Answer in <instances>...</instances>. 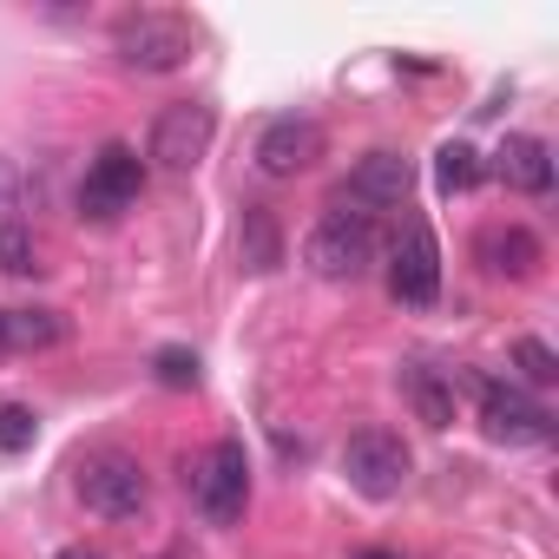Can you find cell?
<instances>
[{
    "label": "cell",
    "mask_w": 559,
    "mask_h": 559,
    "mask_svg": "<svg viewBox=\"0 0 559 559\" xmlns=\"http://www.w3.org/2000/svg\"><path fill=\"white\" fill-rule=\"evenodd\" d=\"M513 362H520V376L533 382V389H546V382H559V356L539 343V336H520L513 343Z\"/></svg>",
    "instance_id": "cell-19"
},
{
    "label": "cell",
    "mask_w": 559,
    "mask_h": 559,
    "mask_svg": "<svg viewBox=\"0 0 559 559\" xmlns=\"http://www.w3.org/2000/svg\"><path fill=\"white\" fill-rule=\"evenodd\" d=\"M73 487H80V500H86L99 520H139V513H145V500H152L145 467H139L132 454H119V448L86 454V461L73 467Z\"/></svg>",
    "instance_id": "cell-3"
},
{
    "label": "cell",
    "mask_w": 559,
    "mask_h": 559,
    "mask_svg": "<svg viewBox=\"0 0 559 559\" xmlns=\"http://www.w3.org/2000/svg\"><path fill=\"white\" fill-rule=\"evenodd\" d=\"M34 435H40L34 408H21V402L0 408V448H8V454H27V448H34Z\"/></svg>",
    "instance_id": "cell-20"
},
{
    "label": "cell",
    "mask_w": 559,
    "mask_h": 559,
    "mask_svg": "<svg viewBox=\"0 0 559 559\" xmlns=\"http://www.w3.org/2000/svg\"><path fill=\"white\" fill-rule=\"evenodd\" d=\"M237 250H243V263H250V270H276V263H284V237H276V217H270L263 204H250V211H243Z\"/></svg>",
    "instance_id": "cell-15"
},
{
    "label": "cell",
    "mask_w": 559,
    "mask_h": 559,
    "mask_svg": "<svg viewBox=\"0 0 559 559\" xmlns=\"http://www.w3.org/2000/svg\"><path fill=\"white\" fill-rule=\"evenodd\" d=\"M191 500H198V513L211 526H237L243 520V507H250V454H243L237 435L211 441V454L191 467Z\"/></svg>",
    "instance_id": "cell-4"
},
{
    "label": "cell",
    "mask_w": 559,
    "mask_h": 559,
    "mask_svg": "<svg viewBox=\"0 0 559 559\" xmlns=\"http://www.w3.org/2000/svg\"><path fill=\"white\" fill-rule=\"evenodd\" d=\"M304 263H310V276H323V284H356V276H369L382 263L376 217H356V211L317 217V230L304 237Z\"/></svg>",
    "instance_id": "cell-1"
},
{
    "label": "cell",
    "mask_w": 559,
    "mask_h": 559,
    "mask_svg": "<svg viewBox=\"0 0 559 559\" xmlns=\"http://www.w3.org/2000/svg\"><path fill=\"white\" fill-rule=\"evenodd\" d=\"M474 395H480V428H487L500 448H539V441H552V415H546V402H533L520 382H493V376H480Z\"/></svg>",
    "instance_id": "cell-9"
},
{
    "label": "cell",
    "mask_w": 559,
    "mask_h": 559,
    "mask_svg": "<svg viewBox=\"0 0 559 559\" xmlns=\"http://www.w3.org/2000/svg\"><path fill=\"white\" fill-rule=\"evenodd\" d=\"M14 211H21V165L0 158V224H14Z\"/></svg>",
    "instance_id": "cell-22"
},
{
    "label": "cell",
    "mask_w": 559,
    "mask_h": 559,
    "mask_svg": "<svg viewBox=\"0 0 559 559\" xmlns=\"http://www.w3.org/2000/svg\"><path fill=\"white\" fill-rule=\"evenodd\" d=\"M152 369H158L165 389H198V356H191V349H158Z\"/></svg>",
    "instance_id": "cell-21"
},
{
    "label": "cell",
    "mask_w": 559,
    "mask_h": 559,
    "mask_svg": "<svg viewBox=\"0 0 559 559\" xmlns=\"http://www.w3.org/2000/svg\"><path fill=\"white\" fill-rule=\"evenodd\" d=\"M343 474L362 500H395L415 474V454L395 428H356L349 448H343Z\"/></svg>",
    "instance_id": "cell-5"
},
{
    "label": "cell",
    "mask_w": 559,
    "mask_h": 559,
    "mask_svg": "<svg viewBox=\"0 0 559 559\" xmlns=\"http://www.w3.org/2000/svg\"><path fill=\"white\" fill-rule=\"evenodd\" d=\"M389 297L408 310H435V297H441V243H435L428 217H408L389 250Z\"/></svg>",
    "instance_id": "cell-8"
},
{
    "label": "cell",
    "mask_w": 559,
    "mask_h": 559,
    "mask_svg": "<svg viewBox=\"0 0 559 559\" xmlns=\"http://www.w3.org/2000/svg\"><path fill=\"white\" fill-rule=\"evenodd\" d=\"M139 191H145V158L126 139H112V145H99V158L80 178V217L112 224V217H126L139 204Z\"/></svg>",
    "instance_id": "cell-6"
},
{
    "label": "cell",
    "mask_w": 559,
    "mask_h": 559,
    "mask_svg": "<svg viewBox=\"0 0 559 559\" xmlns=\"http://www.w3.org/2000/svg\"><path fill=\"white\" fill-rule=\"evenodd\" d=\"M67 336L60 310H8V349H53Z\"/></svg>",
    "instance_id": "cell-16"
},
{
    "label": "cell",
    "mask_w": 559,
    "mask_h": 559,
    "mask_svg": "<svg viewBox=\"0 0 559 559\" xmlns=\"http://www.w3.org/2000/svg\"><path fill=\"white\" fill-rule=\"evenodd\" d=\"M0 349H8V310H0Z\"/></svg>",
    "instance_id": "cell-24"
},
{
    "label": "cell",
    "mask_w": 559,
    "mask_h": 559,
    "mask_svg": "<svg viewBox=\"0 0 559 559\" xmlns=\"http://www.w3.org/2000/svg\"><path fill=\"white\" fill-rule=\"evenodd\" d=\"M60 559H99V552H93V546H67Z\"/></svg>",
    "instance_id": "cell-23"
},
{
    "label": "cell",
    "mask_w": 559,
    "mask_h": 559,
    "mask_svg": "<svg viewBox=\"0 0 559 559\" xmlns=\"http://www.w3.org/2000/svg\"><path fill=\"white\" fill-rule=\"evenodd\" d=\"M323 158V126L310 112H284L257 132V171L263 178H297Z\"/></svg>",
    "instance_id": "cell-11"
},
{
    "label": "cell",
    "mask_w": 559,
    "mask_h": 559,
    "mask_svg": "<svg viewBox=\"0 0 559 559\" xmlns=\"http://www.w3.org/2000/svg\"><path fill=\"white\" fill-rule=\"evenodd\" d=\"M493 171L507 191H526V198H546L552 191V145L533 139V132H507L500 152H493Z\"/></svg>",
    "instance_id": "cell-12"
},
{
    "label": "cell",
    "mask_w": 559,
    "mask_h": 559,
    "mask_svg": "<svg viewBox=\"0 0 559 559\" xmlns=\"http://www.w3.org/2000/svg\"><path fill=\"white\" fill-rule=\"evenodd\" d=\"M211 139H217V112L204 106V99H178V106H165L158 119H152V139H145V158L158 165V171H198V158L211 152Z\"/></svg>",
    "instance_id": "cell-7"
},
{
    "label": "cell",
    "mask_w": 559,
    "mask_h": 559,
    "mask_svg": "<svg viewBox=\"0 0 559 559\" xmlns=\"http://www.w3.org/2000/svg\"><path fill=\"white\" fill-rule=\"evenodd\" d=\"M480 263L493 270V276H533L539 263H546V250H539V237L526 230V224H493V230H480Z\"/></svg>",
    "instance_id": "cell-13"
},
{
    "label": "cell",
    "mask_w": 559,
    "mask_h": 559,
    "mask_svg": "<svg viewBox=\"0 0 559 559\" xmlns=\"http://www.w3.org/2000/svg\"><path fill=\"white\" fill-rule=\"evenodd\" d=\"M435 178H441V191H474L480 185V152L467 139H448L435 152Z\"/></svg>",
    "instance_id": "cell-17"
},
{
    "label": "cell",
    "mask_w": 559,
    "mask_h": 559,
    "mask_svg": "<svg viewBox=\"0 0 559 559\" xmlns=\"http://www.w3.org/2000/svg\"><path fill=\"white\" fill-rule=\"evenodd\" d=\"M408 191H415V165H408L402 152H369V158L343 178V191H336L330 211H356V217L408 211Z\"/></svg>",
    "instance_id": "cell-10"
},
{
    "label": "cell",
    "mask_w": 559,
    "mask_h": 559,
    "mask_svg": "<svg viewBox=\"0 0 559 559\" xmlns=\"http://www.w3.org/2000/svg\"><path fill=\"white\" fill-rule=\"evenodd\" d=\"M112 53H119V67H132V73H178V67H191V53H198V27H191L185 14L145 8V14H126V21L112 27Z\"/></svg>",
    "instance_id": "cell-2"
},
{
    "label": "cell",
    "mask_w": 559,
    "mask_h": 559,
    "mask_svg": "<svg viewBox=\"0 0 559 559\" xmlns=\"http://www.w3.org/2000/svg\"><path fill=\"white\" fill-rule=\"evenodd\" d=\"M0 270L8 276H34L40 270V243L27 224H0Z\"/></svg>",
    "instance_id": "cell-18"
},
{
    "label": "cell",
    "mask_w": 559,
    "mask_h": 559,
    "mask_svg": "<svg viewBox=\"0 0 559 559\" xmlns=\"http://www.w3.org/2000/svg\"><path fill=\"white\" fill-rule=\"evenodd\" d=\"M402 395H408L415 421L454 428V376H441L435 362H408V369H402Z\"/></svg>",
    "instance_id": "cell-14"
}]
</instances>
